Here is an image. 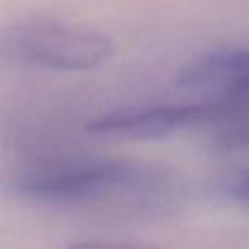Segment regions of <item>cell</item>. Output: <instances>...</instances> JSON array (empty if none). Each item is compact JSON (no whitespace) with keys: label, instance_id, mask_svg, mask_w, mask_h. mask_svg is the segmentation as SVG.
Masks as SVG:
<instances>
[{"label":"cell","instance_id":"obj_1","mask_svg":"<svg viewBox=\"0 0 249 249\" xmlns=\"http://www.w3.org/2000/svg\"><path fill=\"white\" fill-rule=\"evenodd\" d=\"M18 195L53 206H133L164 199L168 186L155 168L127 162H57L16 181Z\"/></svg>","mask_w":249,"mask_h":249},{"label":"cell","instance_id":"obj_2","mask_svg":"<svg viewBox=\"0 0 249 249\" xmlns=\"http://www.w3.org/2000/svg\"><path fill=\"white\" fill-rule=\"evenodd\" d=\"M2 44L4 55L16 64L57 72L94 70L114 53L112 39L101 31L51 18L16 22Z\"/></svg>","mask_w":249,"mask_h":249},{"label":"cell","instance_id":"obj_3","mask_svg":"<svg viewBox=\"0 0 249 249\" xmlns=\"http://www.w3.org/2000/svg\"><path fill=\"white\" fill-rule=\"evenodd\" d=\"M175 103L188 105L206 124L249 121V48H228L197 57L173 83Z\"/></svg>","mask_w":249,"mask_h":249},{"label":"cell","instance_id":"obj_4","mask_svg":"<svg viewBox=\"0 0 249 249\" xmlns=\"http://www.w3.org/2000/svg\"><path fill=\"white\" fill-rule=\"evenodd\" d=\"M197 127H206L199 114L186 105L171 101V103L149 105L140 109L103 114L88 124V131L96 136L118 138V140H151V138H162L168 133Z\"/></svg>","mask_w":249,"mask_h":249},{"label":"cell","instance_id":"obj_5","mask_svg":"<svg viewBox=\"0 0 249 249\" xmlns=\"http://www.w3.org/2000/svg\"><path fill=\"white\" fill-rule=\"evenodd\" d=\"M230 193H232L238 201L249 203V168L236 173V175L232 177V181H230Z\"/></svg>","mask_w":249,"mask_h":249},{"label":"cell","instance_id":"obj_6","mask_svg":"<svg viewBox=\"0 0 249 249\" xmlns=\"http://www.w3.org/2000/svg\"><path fill=\"white\" fill-rule=\"evenodd\" d=\"M66 249H133V247H124V245H114V243H77Z\"/></svg>","mask_w":249,"mask_h":249}]
</instances>
